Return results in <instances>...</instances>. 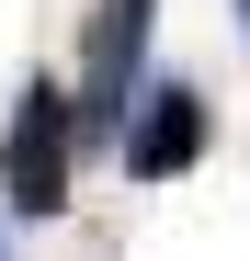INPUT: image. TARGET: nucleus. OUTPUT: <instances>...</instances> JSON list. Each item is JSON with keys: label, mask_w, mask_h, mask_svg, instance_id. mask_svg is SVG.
Returning a JSON list of instances; mask_svg holds the SVG:
<instances>
[{"label": "nucleus", "mask_w": 250, "mask_h": 261, "mask_svg": "<svg viewBox=\"0 0 250 261\" xmlns=\"http://www.w3.org/2000/svg\"><path fill=\"white\" fill-rule=\"evenodd\" d=\"M68 170H80V91L23 80L12 137H0V204H12L23 227H46V216H68Z\"/></svg>", "instance_id": "nucleus-1"}, {"label": "nucleus", "mask_w": 250, "mask_h": 261, "mask_svg": "<svg viewBox=\"0 0 250 261\" xmlns=\"http://www.w3.org/2000/svg\"><path fill=\"white\" fill-rule=\"evenodd\" d=\"M148 23H159V0H91V46H80V148H125V114L148 102Z\"/></svg>", "instance_id": "nucleus-2"}, {"label": "nucleus", "mask_w": 250, "mask_h": 261, "mask_svg": "<svg viewBox=\"0 0 250 261\" xmlns=\"http://www.w3.org/2000/svg\"><path fill=\"white\" fill-rule=\"evenodd\" d=\"M205 137H216L205 91L193 80H159V91L137 102V125H125V170H137V182H182V170L205 159Z\"/></svg>", "instance_id": "nucleus-3"}, {"label": "nucleus", "mask_w": 250, "mask_h": 261, "mask_svg": "<svg viewBox=\"0 0 250 261\" xmlns=\"http://www.w3.org/2000/svg\"><path fill=\"white\" fill-rule=\"evenodd\" d=\"M0 261H12V250H0Z\"/></svg>", "instance_id": "nucleus-4"}, {"label": "nucleus", "mask_w": 250, "mask_h": 261, "mask_svg": "<svg viewBox=\"0 0 250 261\" xmlns=\"http://www.w3.org/2000/svg\"><path fill=\"white\" fill-rule=\"evenodd\" d=\"M239 12H250V0H239Z\"/></svg>", "instance_id": "nucleus-5"}]
</instances>
